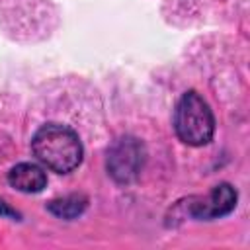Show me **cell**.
Listing matches in <instances>:
<instances>
[{
  "label": "cell",
  "instance_id": "5",
  "mask_svg": "<svg viewBox=\"0 0 250 250\" xmlns=\"http://www.w3.org/2000/svg\"><path fill=\"white\" fill-rule=\"evenodd\" d=\"M8 182L18 191H23V193H39L47 186V174L37 164L21 162V164H16L8 172Z\"/></svg>",
  "mask_w": 250,
  "mask_h": 250
},
{
  "label": "cell",
  "instance_id": "7",
  "mask_svg": "<svg viewBox=\"0 0 250 250\" xmlns=\"http://www.w3.org/2000/svg\"><path fill=\"white\" fill-rule=\"evenodd\" d=\"M0 217H10V219H18L20 217V213L18 211H14L4 199H0Z\"/></svg>",
  "mask_w": 250,
  "mask_h": 250
},
{
  "label": "cell",
  "instance_id": "6",
  "mask_svg": "<svg viewBox=\"0 0 250 250\" xmlns=\"http://www.w3.org/2000/svg\"><path fill=\"white\" fill-rule=\"evenodd\" d=\"M88 205V199L84 195H78V193H70V195H64V197H57V199H51L47 203V209L49 213H53L55 217L59 219H76L84 213Z\"/></svg>",
  "mask_w": 250,
  "mask_h": 250
},
{
  "label": "cell",
  "instance_id": "1",
  "mask_svg": "<svg viewBox=\"0 0 250 250\" xmlns=\"http://www.w3.org/2000/svg\"><path fill=\"white\" fill-rule=\"evenodd\" d=\"M31 148L37 160L53 172H72L82 162V143L78 135L59 123L43 125L31 139Z\"/></svg>",
  "mask_w": 250,
  "mask_h": 250
},
{
  "label": "cell",
  "instance_id": "2",
  "mask_svg": "<svg viewBox=\"0 0 250 250\" xmlns=\"http://www.w3.org/2000/svg\"><path fill=\"white\" fill-rule=\"evenodd\" d=\"M174 129L189 146L207 145L215 131V117L209 104L197 92H186L174 111Z\"/></svg>",
  "mask_w": 250,
  "mask_h": 250
},
{
  "label": "cell",
  "instance_id": "3",
  "mask_svg": "<svg viewBox=\"0 0 250 250\" xmlns=\"http://www.w3.org/2000/svg\"><path fill=\"white\" fill-rule=\"evenodd\" d=\"M146 160L145 145L135 137L117 139L107 150V172L119 184H131L139 178Z\"/></svg>",
  "mask_w": 250,
  "mask_h": 250
},
{
  "label": "cell",
  "instance_id": "4",
  "mask_svg": "<svg viewBox=\"0 0 250 250\" xmlns=\"http://www.w3.org/2000/svg\"><path fill=\"white\" fill-rule=\"evenodd\" d=\"M236 207V189L230 184L215 186L203 197H191L188 201V213L197 221H211L229 215Z\"/></svg>",
  "mask_w": 250,
  "mask_h": 250
}]
</instances>
